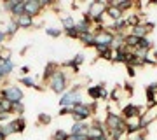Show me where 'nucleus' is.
Wrapping results in <instances>:
<instances>
[{
	"instance_id": "nucleus-1",
	"label": "nucleus",
	"mask_w": 157,
	"mask_h": 140,
	"mask_svg": "<svg viewBox=\"0 0 157 140\" xmlns=\"http://www.w3.org/2000/svg\"><path fill=\"white\" fill-rule=\"evenodd\" d=\"M98 109V102H80L72 109L73 123H86L89 118H93Z\"/></svg>"
},
{
	"instance_id": "nucleus-2",
	"label": "nucleus",
	"mask_w": 157,
	"mask_h": 140,
	"mask_svg": "<svg viewBox=\"0 0 157 140\" xmlns=\"http://www.w3.org/2000/svg\"><path fill=\"white\" fill-rule=\"evenodd\" d=\"M47 88H49L54 95L61 96L63 93H67L68 91V74L63 70L61 67L58 68L56 72H54V75L47 81V84H45Z\"/></svg>"
},
{
	"instance_id": "nucleus-3",
	"label": "nucleus",
	"mask_w": 157,
	"mask_h": 140,
	"mask_svg": "<svg viewBox=\"0 0 157 140\" xmlns=\"http://www.w3.org/2000/svg\"><path fill=\"white\" fill-rule=\"evenodd\" d=\"M80 102H84L82 96H80V84H75L73 88H68L67 93H63L59 96V102L58 103H59V109L61 107H70V109H73Z\"/></svg>"
},
{
	"instance_id": "nucleus-4",
	"label": "nucleus",
	"mask_w": 157,
	"mask_h": 140,
	"mask_svg": "<svg viewBox=\"0 0 157 140\" xmlns=\"http://www.w3.org/2000/svg\"><path fill=\"white\" fill-rule=\"evenodd\" d=\"M105 128L107 131H126V119L107 107V118H105Z\"/></svg>"
},
{
	"instance_id": "nucleus-5",
	"label": "nucleus",
	"mask_w": 157,
	"mask_h": 140,
	"mask_svg": "<svg viewBox=\"0 0 157 140\" xmlns=\"http://www.w3.org/2000/svg\"><path fill=\"white\" fill-rule=\"evenodd\" d=\"M0 98H6L11 103H21L25 100V93L17 84H7L4 88H0Z\"/></svg>"
},
{
	"instance_id": "nucleus-6",
	"label": "nucleus",
	"mask_w": 157,
	"mask_h": 140,
	"mask_svg": "<svg viewBox=\"0 0 157 140\" xmlns=\"http://www.w3.org/2000/svg\"><path fill=\"white\" fill-rule=\"evenodd\" d=\"M47 6H54V4H49L44 0H25V14H28L35 19L37 16H40V12Z\"/></svg>"
},
{
	"instance_id": "nucleus-7",
	"label": "nucleus",
	"mask_w": 157,
	"mask_h": 140,
	"mask_svg": "<svg viewBox=\"0 0 157 140\" xmlns=\"http://www.w3.org/2000/svg\"><path fill=\"white\" fill-rule=\"evenodd\" d=\"M2 7L6 12L11 14V18H17L25 14V0H7L2 4Z\"/></svg>"
},
{
	"instance_id": "nucleus-8",
	"label": "nucleus",
	"mask_w": 157,
	"mask_h": 140,
	"mask_svg": "<svg viewBox=\"0 0 157 140\" xmlns=\"http://www.w3.org/2000/svg\"><path fill=\"white\" fill-rule=\"evenodd\" d=\"M108 9V2H103V0H94V2H89L87 4V14L91 16V19L96 16H103Z\"/></svg>"
},
{
	"instance_id": "nucleus-9",
	"label": "nucleus",
	"mask_w": 157,
	"mask_h": 140,
	"mask_svg": "<svg viewBox=\"0 0 157 140\" xmlns=\"http://www.w3.org/2000/svg\"><path fill=\"white\" fill-rule=\"evenodd\" d=\"M0 68H2V72L6 77H9L14 70H16V63L12 60V54L11 51H2V63H0Z\"/></svg>"
},
{
	"instance_id": "nucleus-10",
	"label": "nucleus",
	"mask_w": 157,
	"mask_h": 140,
	"mask_svg": "<svg viewBox=\"0 0 157 140\" xmlns=\"http://www.w3.org/2000/svg\"><path fill=\"white\" fill-rule=\"evenodd\" d=\"M145 112V107L143 105H135V103H128V105L122 107V110H121V116H122L126 121L131 118H135V116H141Z\"/></svg>"
},
{
	"instance_id": "nucleus-11",
	"label": "nucleus",
	"mask_w": 157,
	"mask_h": 140,
	"mask_svg": "<svg viewBox=\"0 0 157 140\" xmlns=\"http://www.w3.org/2000/svg\"><path fill=\"white\" fill-rule=\"evenodd\" d=\"M96 35V44H101V46H108V47H112L113 44V39H115V35L108 30V28H103L100 32H94Z\"/></svg>"
},
{
	"instance_id": "nucleus-12",
	"label": "nucleus",
	"mask_w": 157,
	"mask_h": 140,
	"mask_svg": "<svg viewBox=\"0 0 157 140\" xmlns=\"http://www.w3.org/2000/svg\"><path fill=\"white\" fill-rule=\"evenodd\" d=\"M17 23V26L23 28V30H28V28H33L35 26V19L32 16H28V14H21V16L14 18Z\"/></svg>"
},
{
	"instance_id": "nucleus-13",
	"label": "nucleus",
	"mask_w": 157,
	"mask_h": 140,
	"mask_svg": "<svg viewBox=\"0 0 157 140\" xmlns=\"http://www.w3.org/2000/svg\"><path fill=\"white\" fill-rule=\"evenodd\" d=\"M155 118H157V109H150V110H147L145 109V112L141 114V128L143 130L148 128V124L154 123Z\"/></svg>"
},
{
	"instance_id": "nucleus-14",
	"label": "nucleus",
	"mask_w": 157,
	"mask_h": 140,
	"mask_svg": "<svg viewBox=\"0 0 157 140\" xmlns=\"http://www.w3.org/2000/svg\"><path fill=\"white\" fill-rule=\"evenodd\" d=\"M124 19L128 23V28H135V26H138V25H141V23L145 21V19L141 18V12H129L128 16H124Z\"/></svg>"
},
{
	"instance_id": "nucleus-15",
	"label": "nucleus",
	"mask_w": 157,
	"mask_h": 140,
	"mask_svg": "<svg viewBox=\"0 0 157 140\" xmlns=\"http://www.w3.org/2000/svg\"><path fill=\"white\" fill-rule=\"evenodd\" d=\"M105 16L108 18V21L112 23V21H119V19H122L126 14H124L122 11H119L115 6H112V4H108V9H107V12H105Z\"/></svg>"
},
{
	"instance_id": "nucleus-16",
	"label": "nucleus",
	"mask_w": 157,
	"mask_h": 140,
	"mask_svg": "<svg viewBox=\"0 0 157 140\" xmlns=\"http://www.w3.org/2000/svg\"><path fill=\"white\" fill-rule=\"evenodd\" d=\"M17 82L23 84V86H26V88H33V90L37 91H44V86H40V84H37V81H35L33 77H30V75H25V77H19L17 79Z\"/></svg>"
},
{
	"instance_id": "nucleus-17",
	"label": "nucleus",
	"mask_w": 157,
	"mask_h": 140,
	"mask_svg": "<svg viewBox=\"0 0 157 140\" xmlns=\"http://www.w3.org/2000/svg\"><path fill=\"white\" fill-rule=\"evenodd\" d=\"M58 68H59V65H58L56 62L45 63V68H44V72H42V81H44V82H47V81L54 75V72H56Z\"/></svg>"
},
{
	"instance_id": "nucleus-18",
	"label": "nucleus",
	"mask_w": 157,
	"mask_h": 140,
	"mask_svg": "<svg viewBox=\"0 0 157 140\" xmlns=\"http://www.w3.org/2000/svg\"><path fill=\"white\" fill-rule=\"evenodd\" d=\"M91 128V123H73L72 128H70V135H87V131H89Z\"/></svg>"
},
{
	"instance_id": "nucleus-19",
	"label": "nucleus",
	"mask_w": 157,
	"mask_h": 140,
	"mask_svg": "<svg viewBox=\"0 0 157 140\" xmlns=\"http://www.w3.org/2000/svg\"><path fill=\"white\" fill-rule=\"evenodd\" d=\"M128 34L135 35V37H138V39H143V37H148L150 30L145 26V23H141V25H138V26H135V28H129Z\"/></svg>"
},
{
	"instance_id": "nucleus-20",
	"label": "nucleus",
	"mask_w": 157,
	"mask_h": 140,
	"mask_svg": "<svg viewBox=\"0 0 157 140\" xmlns=\"http://www.w3.org/2000/svg\"><path fill=\"white\" fill-rule=\"evenodd\" d=\"M108 4L115 6L119 11H122L124 14H126V12H129L131 9H133V7H135V4H133L131 0H113V2H108Z\"/></svg>"
},
{
	"instance_id": "nucleus-21",
	"label": "nucleus",
	"mask_w": 157,
	"mask_h": 140,
	"mask_svg": "<svg viewBox=\"0 0 157 140\" xmlns=\"http://www.w3.org/2000/svg\"><path fill=\"white\" fill-rule=\"evenodd\" d=\"M59 23H61L63 32H65V30H70V28H75V25H77L73 14H65V16H61L59 18Z\"/></svg>"
},
{
	"instance_id": "nucleus-22",
	"label": "nucleus",
	"mask_w": 157,
	"mask_h": 140,
	"mask_svg": "<svg viewBox=\"0 0 157 140\" xmlns=\"http://www.w3.org/2000/svg\"><path fill=\"white\" fill-rule=\"evenodd\" d=\"M78 40H80L82 46H86V47H94V46H96V35H94V32L78 35Z\"/></svg>"
},
{
	"instance_id": "nucleus-23",
	"label": "nucleus",
	"mask_w": 157,
	"mask_h": 140,
	"mask_svg": "<svg viewBox=\"0 0 157 140\" xmlns=\"http://www.w3.org/2000/svg\"><path fill=\"white\" fill-rule=\"evenodd\" d=\"M75 30H77L78 35L91 34V32H93V23H87V21H84V19H80V21H77V25H75Z\"/></svg>"
},
{
	"instance_id": "nucleus-24",
	"label": "nucleus",
	"mask_w": 157,
	"mask_h": 140,
	"mask_svg": "<svg viewBox=\"0 0 157 140\" xmlns=\"http://www.w3.org/2000/svg\"><path fill=\"white\" fill-rule=\"evenodd\" d=\"M87 96H89L93 102H100L101 100V86L100 84L89 86V88H87Z\"/></svg>"
},
{
	"instance_id": "nucleus-25",
	"label": "nucleus",
	"mask_w": 157,
	"mask_h": 140,
	"mask_svg": "<svg viewBox=\"0 0 157 140\" xmlns=\"http://www.w3.org/2000/svg\"><path fill=\"white\" fill-rule=\"evenodd\" d=\"M138 42H140V39H138V37H135V35H131V34L124 35V46H126L129 51L136 49V47H138Z\"/></svg>"
},
{
	"instance_id": "nucleus-26",
	"label": "nucleus",
	"mask_w": 157,
	"mask_h": 140,
	"mask_svg": "<svg viewBox=\"0 0 157 140\" xmlns=\"http://www.w3.org/2000/svg\"><path fill=\"white\" fill-rule=\"evenodd\" d=\"M17 30H19V26H17V23L14 18H11L9 19V23L6 25V28H4V32H6L7 37H14V35L17 34Z\"/></svg>"
},
{
	"instance_id": "nucleus-27",
	"label": "nucleus",
	"mask_w": 157,
	"mask_h": 140,
	"mask_svg": "<svg viewBox=\"0 0 157 140\" xmlns=\"http://www.w3.org/2000/svg\"><path fill=\"white\" fill-rule=\"evenodd\" d=\"M12 126H14V131L16 133H23L25 130H26V121H25V118H14L12 119Z\"/></svg>"
},
{
	"instance_id": "nucleus-28",
	"label": "nucleus",
	"mask_w": 157,
	"mask_h": 140,
	"mask_svg": "<svg viewBox=\"0 0 157 140\" xmlns=\"http://www.w3.org/2000/svg\"><path fill=\"white\" fill-rule=\"evenodd\" d=\"M51 140H70V131L58 128V130H54V131H52V135H51Z\"/></svg>"
},
{
	"instance_id": "nucleus-29",
	"label": "nucleus",
	"mask_w": 157,
	"mask_h": 140,
	"mask_svg": "<svg viewBox=\"0 0 157 140\" xmlns=\"http://www.w3.org/2000/svg\"><path fill=\"white\" fill-rule=\"evenodd\" d=\"M152 47H154V42H152L150 37H143V39H140V42H138V49H143V51H148V53H150Z\"/></svg>"
},
{
	"instance_id": "nucleus-30",
	"label": "nucleus",
	"mask_w": 157,
	"mask_h": 140,
	"mask_svg": "<svg viewBox=\"0 0 157 140\" xmlns=\"http://www.w3.org/2000/svg\"><path fill=\"white\" fill-rule=\"evenodd\" d=\"M45 34L52 37V39H59L63 35V28H58V26H45Z\"/></svg>"
},
{
	"instance_id": "nucleus-31",
	"label": "nucleus",
	"mask_w": 157,
	"mask_h": 140,
	"mask_svg": "<svg viewBox=\"0 0 157 140\" xmlns=\"http://www.w3.org/2000/svg\"><path fill=\"white\" fill-rule=\"evenodd\" d=\"M37 121H39V124H42V126H47V124H51L52 118H51L47 112H40L39 118H37Z\"/></svg>"
},
{
	"instance_id": "nucleus-32",
	"label": "nucleus",
	"mask_w": 157,
	"mask_h": 140,
	"mask_svg": "<svg viewBox=\"0 0 157 140\" xmlns=\"http://www.w3.org/2000/svg\"><path fill=\"white\" fill-rule=\"evenodd\" d=\"M23 114H25V103H14V116L17 118H23Z\"/></svg>"
},
{
	"instance_id": "nucleus-33",
	"label": "nucleus",
	"mask_w": 157,
	"mask_h": 140,
	"mask_svg": "<svg viewBox=\"0 0 157 140\" xmlns=\"http://www.w3.org/2000/svg\"><path fill=\"white\" fill-rule=\"evenodd\" d=\"M108 100H110V102H115V103H117V102L121 100V88H117V90L110 91V96H108Z\"/></svg>"
},
{
	"instance_id": "nucleus-34",
	"label": "nucleus",
	"mask_w": 157,
	"mask_h": 140,
	"mask_svg": "<svg viewBox=\"0 0 157 140\" xmlns=\"http://www.w3.org/2000/svg\"><path fill=\"white\" fill-rule=\"evenodd\" d=\"M72 60H73V63H75L77 67H80V65L84 63V54H82V53H78V54H75V56H73Z\"/></svg>"
},
{
	"instance_id": "nucleus-35",
	"label": "nucleus",
	"mask_w": 157,
	"mask_h": 140,
	"mask_svg": "<svg viewBox=\"0 0 157 140\" xmlns=\"http://www.w3.org/2000/svg\"><path fill=\"white\" fill-rule=\"evenodd\" d=\"M63 34L67 35V37H70V39H78V34H77V30H75V28H70V30H65Z\"/></svg>"
},
{
	"instance_id": "nucleus-36",
	"label": "nucleus",
	"mask_w": 157,
	"mask_h": 140,
	"mask_svg": "<svg viewBox=\"0 0 157 140\" xmlns=\"http://www.w3.org/2000/svg\"><path fill=\"white\" fill-rule=\"evenodd\" d=\"M58 114H59V116H72V109H70V107H61Z\"/></svg>"
},
{
	"instance_id": "nucleus-37",
	"label": "nucleus",
	"mask_w": 157,
	"mask_h": 140,
	"mask_svg": "<svg viewBox=\"0 0 157 140\" xmlns=\"http://www.w3.org/2000/svg\"><path fill=\"white\" fill-rule=\"evenodd\" d=\"M70 140H89V137L87 135H70Z\"/></svg>"
},
{
	"instance_id": "nucleus-38",
	"label": "nucleus",
	"mask_w": 157,
	"mask_h": 140,
	"mask_svg": "<svg viewBox=\"0 0 157 140\" xmlns=\"http://www.w3.org/2000/svg\"><path fill=\"white\" fill-rule=\"evenodd\" d=\"M6 39H7L6 32H4V30H0V51H2V46H4V42H6Z\"/></svg>"
},
{
	"instance_id": "nucleus-39",
	"label": "nucleus",
	"mask_w": 157,
	"mask_h": 140,
	"mask_svg": "<svg viewBox=\"0 0 157 140\" xmlns=\"http://www.w3.org/2000/svg\"><path fill=\"white\" fill-rule=\"evenodd\" d=\"M21 74H23V77L30 74V67H28V65H23V67H21Z\"/></svg>"
},
{
	"instance_id": "nucleus-40",
	"label": "nucleus",
	"mask_w": 157,
	"mask_h": 140,
	"mask_svg": "<svg viewBox=\"0 0 157 140\" xmlns=\"http://www.w3.org/2000/svg\"><path fill=\"white\" fill-rule=\"evenodd\" d=\"M128 75H129V77H135V75H136V70H135L133 67H128Z\"/></svg>"
},
{
	"instance_id": "nucleus-41",
	"label": "nucleus",
	"mask_w": 157,
	"mask_h": 140,
	"mask_svg": "<svg viewBox=\"0 0 157 140\" xmlns=\"http://www.w3.org/2000/svg\"><path fill=\"white\" fill-rule=\"evenodd\" d=\"M124 90L128 91L129 95H133V86H131V84H126V86H124Z\"/></svg>"
},
{
	"instance_id": "nucleus-42",
	"label": "nucleus",
	"mask_w": 157,
	"mask_h": 140,
	"mask_svg": "<svg viewBox=\"0 0 157 140\" xmlns=\"http://www.w3.org/2000/svg\"><path fill=\"white\" fill-rule=\"evenodd\" d=\"M131 140H147V138H145V137H143L141 133H138V135H135V137H133Z\"/></svg>"
},
{
	"instance_id": "nucleus-43",
	"label": "nucleus",
	"mask_w": 157,
	"mask_h": 140,
	"mask_svg": "<svg viewBox=\"0 0 157 140\" xmlns=\"http://www.w3.org/2000/svg\"><path fill=\"white\" fill-rule=\"evenodd\" d=\"M6 75H4V72H2V68H0V82H4V81H6Z\"/></svg>"
},
{
	"instance_id": "nucleus-44",
	"label": "nucleus",
	"mask_w": 157,
	"mask_h": 140,
	"mask_svg": "<svg viewBox=\"0 0 157 140\" xmlns=\"http://www.w3.org/2000/svg\"><path fill=\"white\" fill-rule=\"evenodd\" d=\"M0 140H7V137L4 133H2V131H0Z\"/></svg>"
},
{
	"instance_id": "nucleus-45",
	"label": "nucleus",
	"mask_w": 157,
	"mask_h": 140,
	"mask_svg": "<svg viewBox=\"0 0 157 140\" xmlns=\"http://www.w3.org/2000/svg\"><path fill=\"white\" fill-rule=\"evenodd\" d=\"M94 140H110L108 137H101V138H94Z\"/></svg>"
},
{
	"instance_id": "nucleus-46",
	"label": "nucleus",
	"mask_w": 157,
	"mask_h": 140,
	"mask_svg": "<svg viewBox=\"0 0 157 140\" xmlns=\"http://www.w3.org/2000/svg\"><path fill=\"white\" fill-rule=\"evenodd\" d=\"M0 63H2V51H0Z\"/></svg>"
},
{
	"instance_id": "nucleus-47",
	"label": "nucleus",
	"mask_w": 157,
	"mask_h": 140,
	"mask_svg": "<svg viewBox=\"0 0 157 140\" xmlns=\"http://www.w3.org/2000/svg\"><path fill=\"white\" fill-rule=\"evenodd\" d=\"M154 6H157V4H154Z\"/></svg>"
},
{
	"instance_id": "nucleus-48",
	"label": "nucleus",
	"mask_w": 157,
	"mask_h": 140,
	"mask_svg": "<svg viewBox=\"0 0 157 140\" xmlns=\"http://www.w3.org/2000/svg\"><path fill=\"white\" fill-rule=\"evenodd\" d=\"M155 121H157V118H155Z\"/></svg>"
}]
</instances>
